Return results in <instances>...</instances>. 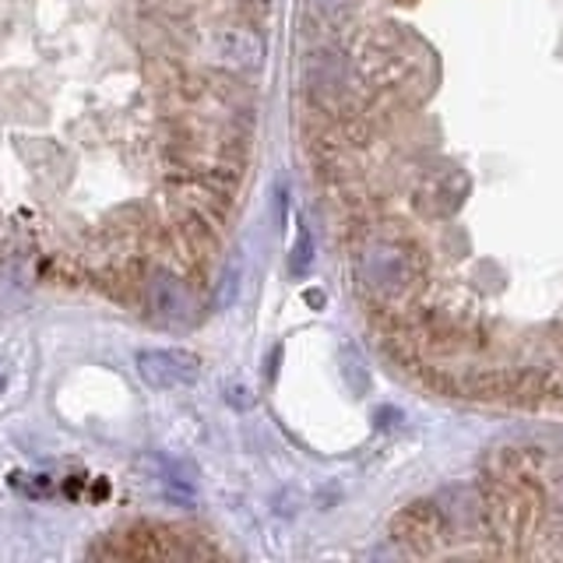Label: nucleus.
<instances>
[{
  "label": "nucleus",
  "mask_w": 563,
  "mask_h": 563,
  "mask_svg": "<svg viewBox=\"0 0 563 563\" xmlns=\"http://www.w3.org/2000/svg\"><path fill=\"white\" fill-rule=\"evenodd\" d=\"M141 296H145V307L152 310L155 321L163 324H187L194 310H198L187 282L180 275H173L169 268H152L141 278Z\"/></svg>",
  "instance_id": "obj_4"
},
{
  "label": "nucleus",
  "mask_w": 563,
  "mask_h": 563,
  "mask_svg": "<svg viewBox=\"0 0 563 563\" xmlns=\"http://www.w3.org/2000/svg\"><path fill=\"white\" fill-rule=\"evenodd\" d=\"M236 289H240V268H236V264H229L225 275H222V286H219V307H229V303H233Z\"/></svg>",
  "instance_id": "obj_9"
},
{
  "label": "nucleus",
  "mask_w": 563,
  "mask_h": 563,
  "mask_svg": "<svg viewBox=\"0 0 563 563\" xmlns=\"http://www.w3.org/2000/svg\"><path fill=\"white\" fill-rule=\"evenodd\" d=\"M137 374L155 391H176V387H187L198 380L201 374V360L187 349H145L137 352Z\"/></svg>",
  "instance_id": "obj_5"
},
{
  "label": "nucleus",
  "mask_w": 563,
  "mask_h": 563,
  "mask_svg": "<svg viewBox=\"0 0 563 563\" xmlns=\"http://www.w3.org/2000/svg\"><path fill=\"white\" fill-rule=\"evenodd\" d=\"M468 187L472 184L462 169L440 166V169H430L427 176H419V184L412 190V205L427 219H444L468 198Z\"/></svg>",
  "instance_id": "obj_6"
},
{
  "label": "nucleus",
  "mask_w": 563,
  "mask_h": 563,
  "mask_svg": "<svg viewBox=\"0 0 563 563\" xmlns=\"http://www.w3.org/2000/svg\"><path fill=\"white\" fill-rule=\"evenodd\" d=\"M303 88L321 113L356 117V70L339 49H313L303 60Z\"/></svg>",
  "instance_id": "obj_2"
},
{
  "label": "nucleus",
  "mask_w": 563,
  "mask_h": 563,
  "mask_svg": "<svg viewBox=\"0 0 563 563\" xmlns=\"http://www.w3.org/2000/svg\"><path fill=\"white\" fill-rule=\"evenodd\" d=\"M229 401L236 405V409H251V391H246V387H229Z\"/></svg>",
  "instance_id": "obj_10"
},
{
  "label": "nucleus",
  "mask_w": 563,
  "mask_h": 563,
  "mask_svg": "<svg viewBox=\"0 0 563 563\" xmlns=\"http://www.w3.org/2000/svg\"><path fill=\"white\" fill-rule=\"evenodd\" d=\"M208 53L216 64L233 67V70H257L264 64V40L254 29L225 25L208 35Z\"/></svg>",
  "instance_id": "obj_7"
},
{
  "label": "nucleus",
  "mask_w": 563,
  "mask_h": 563,
  "mask_svg": "<svg viewBox=\"0 0 563 563\" xmlns=\"http://www.w3.org/2000/svg\"><path fill=\"white\" fill-rule=\"evenodd\" d=\"M444 536H448V525L437 500H416L409 507H401L391 518V542L401 545V553H409V556L437 553V542Z\"/></svg>",
  "instance_id": "obj_3"
},
{
  "label": "nucleus",
  "mask_w": 563,
  "mask_h": 563,
  "mask_svg": "<svg viewBox=\"0 0 563 563\" xmlns=\"http://www.w3.org/2000/svg\"><path fill=\"white\" fill-rule=\"evenodd\" d=\"M310 261H313V243H310V229H299V240L292 246V275H307L310 272Z\"/></svg>",
  "instance_id": "obj_8"
},
{
  "label": "nucleus",
  "mask_w": 563,
  "mask_h": 563,
  "mask_svg": "<svg viewBox=\"0 0 563 563\" xmlns=\"http://www.w3.org/2000/svg\"><path fill=\"white\" fill-rule=\"evenodd\" d=\"M352 272L374 310H409L419 303L427 257L401 233H363Z\"/></svg>",
  "instance_id": "obj_1"
}]
</instances>
